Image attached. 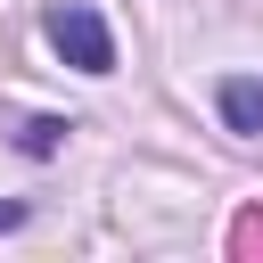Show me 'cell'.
<instances>
[{"label": "cell", "mask_w": 263, "mask_h": 263, "mask_svg": "<svg viewBox=\"0 0 263 263\" xmlns=\"http://www.w3.org/2000/svg\"><path fill=\"white\" fill-rule=\"evenodd\" d=\"M49 49H58L66 66H82V74H115V33H107L99 8H82V0H58V8H49Z\"/></svg>", "instance_id": "1"}, {"label": "cell", "mask_w": 263, "mask_h": 263, "mask_svg": "<svg viewBox=\"0 0 263 263\" xmlns=\"http://www.w3.org/2000/svg\"><path fill=\"white\" fill-rule=\"evenodd\" d=\"M222 123L230 132H263V74H230L222 82Z\"/></svg>", "instance_id": "2"}, {"label": "cell", "mask_w": 263, "mask_h": 263, "mask_svg": "<svg viewBox=\"0 0 263 263\" xmlns=\"http://www.w3.org/2000/svg\"><path fill=\"white\" fill-rule=\"evenodd\" d=\"M66 132H74L66 115H25V123H16V148H25V156H58Z\"/></svg>", "instance_id": "3"}, {"label": "cell", "mask_w": 263, "mask_h": 263, "mask_svg": "<svg viewBox=\"0 0 263 263\" xmlns=\"http://www.w3.org/2000/svg\"><path fill=\"white\" fill-rule=\"evenodd\" d=\"M238 247H263V214H247V222H238Z\"/></svg>", "instance_id": "4"}, {"label": "cell", "mask_w": 263, "mask_h": 263, "mask_svg": "<svg viewBox=\"0 0 263 263\" xmlns=\"http://www.w3.org/2000/svg\"><path fill=\"white\" fill-rule=\"evenodd\" d=\"M16 222H25V205H16V197H0V230H16Z\"/></svg>", "instance_id": "5"}]
</instances>
